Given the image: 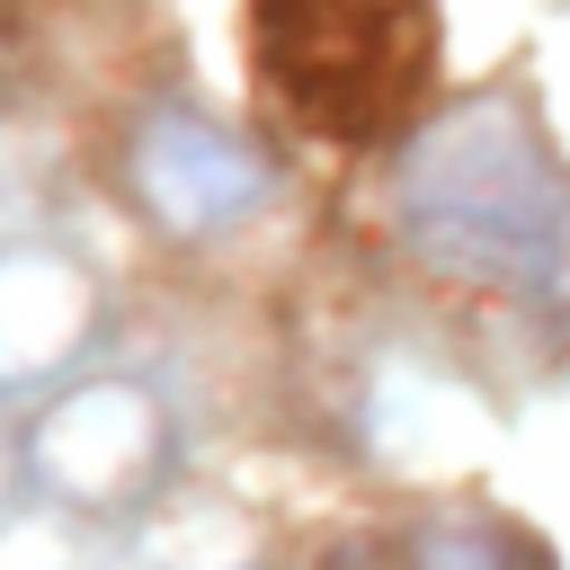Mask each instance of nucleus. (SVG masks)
<instances>
[{
  "mask_svg": "<svg viewBox=\"0 0 570 570\" xmlns=\"http://www.w3.org/2000/svg\"><path fill=\"white\" fill-rule=\"evenodd\" d=\"M249 62L330 142L392 134L436 71L428 0H249Z\"/></svg>",
  "mask_w": 570,
  "mask_h": 570,
  "instance_id": "obj_1",
  "label": "nucleus"
}]
</instances>
